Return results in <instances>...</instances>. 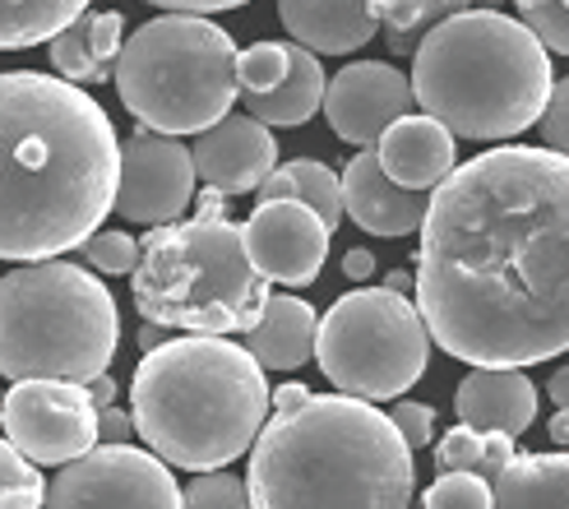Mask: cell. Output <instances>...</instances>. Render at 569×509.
Segmentation results:
<instances>
[{"label": "cell", "mask_w": 569, "mask_h": 509, "mask_svg": "<svg viewBox=\"0 0 569 509\" xmlns=\"http://www.w3.org/2000/svg\"><path fill=\"white\" fill-rule=\"evenodd\" d=\"M0 436L28 463L66 468L102 445V412L89 385L70 380H19L0 399Z\"/></svg>", "instance_id": "cell-10"}, {"label": "cell", "mask_w": 569, "mask_h": 509, "mask_svg": "<svg viewBox=\"0 0 569 509\" xmlns=\"http://www.w3.org/2000/svg\"><path fill=\"white\" fill-rule=\"evenodd\" d=\"M547 431H551V440H556V445H565V449H569V412H565V408H556V417H551V427H547Z\"/></svg>", "instance_id": "cell-44"}, {"label": "cell", "mask_w": 569, "mask_h": 509, "mask_svg": "<svg viewBox=\"0 0 569 509\" xmlns=\"http://www.w3.org/2000/svg\"><path fill=\"white\" fill-rule=\"evenodd\" d=\"M551 51L523 19L463 10L436 23L412 56V93L459 139H515L551 102Z\"/></svg>", "instance_id": "cell-5"}, {"label": "cell", "mask_w": 569, "mask_h": 509, "mask_svg": "<svg viewBox=\"0 0 569 509\" xmlns=\"http://www.w3.org/2000/svg\"><path fill=\"white\" fill-rule=\"evenodd\" d=\"M376 273V255L366 250V246H352L348 255H343V278H352V282H366Z\"/></svg>", "instance_id": "cell-39"}, {"label": "cell", "mask_w": 569, "mask_h": 509, "mask_svg": "<svg viewBox=\"0 0 569 509\" xmlns=\"http://www.w3.org/2000/svg\"><path fill=\"white\" fill-rule=\"evenodd\" d=\"M121 348V310L102 278L70 260L14 265L0 278V376L93 385Z\"/></svg>", "instance_id": "cell-7"}, {"label": "cell", "mask_w": 569, "mask_h": 509, "mask_svg": "<svg viewBox=\"0 0 569 509\" xmlns=\"http://www.w3.org/2000/svg\"><path fill=\"white\" fill-rule=\"evenodd\" d=\"M481 10H496V0H481Z\"/></svg>", "instance_id": "cell-45"}, {"label": "cell", "mask_w": 569, "mask_h": 509, "mask_svg": "<svg viewBox=\"0 0 569 509\" xmlns=\"http://www.w3.org/2000/svg\"><path fill=\"white\" fill-rule=\"evenodd\" d=\"M47 505V482L38 463H28L19 449L0 436V509H42Z\"/></svg>", "instance_id": "cell-29"}, {"label": "cell", "mask_w": 569, "mask_h": 509, "mask_svg": "<svg viewBox=\"0 0 569 509\" xmlns=\"http://www.w3.org/2000/svg\"><path fill=\"white\" fill-rule=\"evenodd\" d=\"M260 194V204H273V200H301L316 209L329 228L338 232V222L348 218V204H343V177L333 172V167L316 162V158H292V162H282L278 172L254 190Z\"/></svg>", "instance_id": "cell-24"}, {"label": "cell", "mask_w": 569, "mask_h": 509, "mask_svg": "<svg viewBox=\"0 0 569 509\" xmlns=\"http://www.w3.org/2000/svg\"><path fill=\"white\" fill-rule=\"evenodd\" d=\"M241 51L209 14H158L121 47L117 93L126 111L158 134H204L232 117L241 98Z\"/></svg>", "instance_id": "cell-8"}, {"label": "cell", "mask_w": 569, "mask_h": 509, "mask_svg": "<svg viewBox=\"0 0 569 509\" xmlns=\"http://www.w3.org/2000/svg\"><path fill=\"white\" fill-rule=\"evenodd\" d=\"M149 6H158L167 14H222V10L250 6V0H149Z\"/></svg>", "instance_id": "cell-36"}, {"label": "cell", "mask_w": 569, "mask_h": 509, "mask_svg": "<svg viewBox=\"0 0 569 509\" xmlns=\"http://www.w3.org/2000/svg\"><path fill=\"white\" fill-rule=\"evenodd\" d=\"M417 93L412 74L385 61H352L329 79L325 93V117L329 130L352 149H376L393 121L412 117Z\"/></svg>", "instance_id": "cell-13"}, {"label": "cell", "mask_w": 569, "mask_h": 509, "mask_svg": "<svg viewBox=\"0 0 569 509\" xmlns=\"http://www.w3.org/2000/svg\"><path fill=\"white\" fill-rule=\"evenodd\" d=\"M186 509H254L250 500V482L237 472H194V482L181 496Z\"/></svg>", "instance_id": "cell-31"}, {"label": "cell", "mask_w": 569, "mask_h": 509, "mask_svg": "<svg viewBox=\"0 0 569 509\" xmlns=\"http://www.w3.org/2000/svg\"><path fill=\"white\" fill-rule=\"evenodd\" d=\"M472 10V0H376V19L389 38L393 56H417L421 38L431 33L436 23Z\"/></svg>", "instance_id": "cell-27"}, {"label": "cell", "mask_w": 569, "mask_h": 509, "mask_svg": "<svg viewBox=\"0 0 569 509\" xmlns=\"http://www.w3.org/2000/svg\"><path fill=\"white\" fill-rule=\"evenodd\" d=\"M172 463L153 449L98 445L51 477L42 509H186Z\"/></svg>", "instance_id": "cell-11"}, {"label": "cell", "mask_w": 569, "mask_h": 509, "mask_svg": "<svg viewBox=\"0 0 569 509\" xmlns=\"http://www.w3.org/2000/svg\"><path fill=\"white\" fill-rule=\"evenodd\" d=\"M121 139L89 89L38 70L0 74V260L38 265L89 246L117 213Z\"/></svg>", "instance_id": "cell-2"}, {"label": "cell", "mask_w": 569, "mask_h": 509, "mask_svg": "<svg viewBox=\"0 0 569 509\" xmlns=\"http://www.w3.org/2000/svg\"><path fill=\"white\" fill-rule=\"evenodd\" d=\"M453 139L459 134H453L449 126H440L436 117H426L421 111V117L393 121L385 130V139L376 144V153H380V167L398 186L431 194L453 177V167H459V149H453Z\"/></svg>", "instance_id": "cell-17"}, {"label": "cell", "mask_w": 569, "mask_h": 509, "mask_svg": "<svg viewBox=\"0 0 569 509\" xmlns=\"http://www.w3.org/2000/svg\"><path fill=\"white\" fill-rule=\"evenodd\" d=\"M278 19L288 38L316 56L361 51L380 33L376 0H278Z\"/></svg>", "instance_id": "cell-19"}, {"label": "cell", "mask_w": 569, "mask_h": 509, "mask_svg": "<svg viewBox=\"0 0 569 509\" xmlns=\"http://www.w3.org/2000/svg\"><path fill=\"white\" fill-rule=\"evenodd\" d=\"M547 393H551V403L569 412V366H560V371L547 380Z\"/></svg>", "instance_id": "cell-41"}, {"label": "cell", "mask_w": 569, "mask_h": 509, "mask_svg": "<svg viewBox=\"0 0 569 509\" xmlns=\"http://www.w3.org/2000/svg\"><path fill=\"white\" fill-rule=\"evenodd\" d=\"M316 393H310L306 385H297V380H288V385H278L273 389V412H297V408H306Z\"/></svg>", "instance_id": "cell-38"}, {"label": "cell", "mask_w": 569, "mask_h": 509, "mask_svg": "<svg viewBox=\"0 0 569 509\" xmlns=\"http://www.w3.org/2000/svg\"><path fill=\"white\" fill-rule=\"evenodd\" d=\"M385 288H389V292H398V297H408V292H417V273L393 269V273H385Z\"/></svg>", "instance_id": "cell-42"}, {"label": "cell", "mask_w": 569, "mask_h": 509, "mask_svg": "<svg viewBox=\"0 0 569 509\" xmlns=\"http://www.w3.org/2000/svg\"><path fill=\"white\" fill-rule=\"evenodd\" d=\"M421 509H496V487L481 472H440L426 487Z\"/></svg>", "instance_id": "cell-30"}, {"label": "cell", "mask_w": 569, "mask_h": 509, "mask_svg": "<svg viewBox=\"0 0 569 509\" xmlns=\"http://www.w3.org/2000/svg\"><path fill=\"white\" fill-rule=\"evenodd\" d=\"M316 343H320L316 306L292 297V292L269 297L260 325L246 333V348L264 371H297V366H306L316 357Z\"/></svg>", "instance_id": "cell-21"}, {"label": "cell", "mask_w": 569, "mask_h": 509, "mask_svg": "<svg viewBox=\"0 0 569 509\" xmlns=\"http://www.w3.org/2000/svg\"><path fill=\"white\" fill-rule=\"evenodd\" d=\"M325 93H329V79H325L320 56L297 42L288 79H282L273 93H264V98H241V102H246L250 117L264 121L269 130H288V126H306L310 117H316V111H325Z\"/></svg>", "instance_id": "cell-22"}, {"label": "cell", "mask_w": 569, "mask_h": 509, "mask_svg": "<svg viewBox=\"0 0 569 509\" xmlns=\"http://www.w3.org/2000/svg\"><path fill=\"white\" fill-rule=\"evenodd\" d=\"M241 232H246V250L254 269L269 282H278V288H306V282H316L329 260V237H333L329 222L301 200L260 204L241 222Z\"/></svg>", "instance_id": "cell-14"}, {"label": "cell", "mask_w": 569, "mask_h": 509, "mask_svg": "<svg viewBox=\"0 0 569 509\" xmlns=\"http://www.w3.org/2000/svg\"><path fill=\"white\" fill-rule=\"evenodd\" d=\"M83 255H89V269L93 273H111V278H121V273H134L139 260H144V246H139L130 232H93L89 246H83Z\"/></svg>", "instance_id": "cell-32"}, {"label": "cell", "mask_w": 569, "mask_h": 509, "mask_svg": "<svg viewBox=\"0 0 569 509\" xmlns=\"http://www.w3.org/2000/svg\"><path fill=\"white\" fill-rule=\"evenodd\" d=\"M453 412L463 427L523 436L537 421V385L509 366H472L453 389Z\"/></svg>", "instance_id": "cell-18"}, {"label": "cell", "mask_w": 569, "mask_h": 509, "mask_svg": "<svg viewBox=\"0 0 569 509\" xmlns=\"http://www.w3.org/2000/svg\"><path fill=\"white\" fill-rule=\"evenodd\" d=\"M121 47H126V14L121 10L79 14L61 38L47 42V61L61 79H70V83L83 89V83L117 79Z\"/></svg>", "instance_id": "cell-20"}, {"label": "cell", "mask_w": 569, "mask_h": 509, "mask_svg": "<svg viewBox=\"0 0 569 509\" xmlns=\"http://www.w3.org/2000/svg\"><path fill=\"white\" fill-rule=\"evenodd\" d=\"M134 431L162 463L218 472L269 427L273 393L264 366L232 338L181 333L144 352L130 380Z\"/></svg>", "instance_id": "cell-4"}, {"label": "cell", "mask_w": 569, "mask_h": 509, "mask_svg": "<svg viewBox=\"0 0 569 509\" xmlns=\"http://www.w3.org/2000/svg\"><path fill=\"white\" fill-rule=\"evenodd\" d=\"M139 246L144 260L130 273V297L144 325L204 338L250 333L260 325L273 292L232 218L167 222Z\"/></svg>", "instance_id": "cell-6"}, {"label": "cell", "mask_w": 569, "mask_h": 509, "mask_svg": "<svg viewBox=\"0 0 569 509\" xmlns=\"http://www.w3.org/2000/svg\"><path fill=\"white\" fill-rule=\"evenodd\" d=\"M431 343L436 338L412 297H398L389 288H357L320 316L316 361L338 393L380 403L403 399L426 376Z\"/></svg>", "instance_id": "cell-9"}, {"label": "cell", "mask_w": 569, "mask_h": 509, "mask_svg": "<svg viewBox=\"0 0 569 509\" xmlns=\"http://www.w3.org/2000/svg\"><path fill=\"white\" fill-rule=\"evenodd\" d=\"M393 427L403 431V440L412 445V449H426L436 440V408L431 403H412V399H398L393 403Z\"/></svg>", "instance_id": "cell-35"}, {"label": "cell", "mask_w": 569, "mask_h": 509, "mask_svg": "<svg viewBox=\"0 0 569 509\" xmlns=\"http://www.w3.org/2000/svg\"><path fill=\"white\" fill-rule=\"evenodd\" d=\"M417 306L468 366L569 352V158L505 144L453 167L421 222Z\"/></svg>", "instance_id": "cell-1"}, {"label": "cell", "mask_w": 569, "mask_h": 509, "mask_svg": "<svg viewBox=\"0 0 569 509\" xmlns=\"http://www.w3.org/2000/svg\"><path fill=\"white\" fill-rule=\"evenodd\" d=\"M537 134H542V149L569 158V74L551 89V102L542 111V121H537Z\"/></svg>", "instance_id": "cell-34"}, {"label": "cell", "mask_w": 569, "mask_h": 509, "mask_svg": "<svg viewBox=\"0 0 569 509\" xmlns=\"http://www.w3.org/2000/svg\"><path fill=\"white\" fill-rule=\"evenodd\" d=\"M515 14L547 42V51L569 56V0H515Z\"/></svg>", "instance_id": "cell-33"}, {"label": "cell", "mask_w": 569, "mask_h": 509, "mask_svg": "<svg viewBox=\"0 0 569 509\" xmlns=\"http://www.w3.org/2000/svg\"><path fill=\"white\" fill-rule=\"evenodd\" d=\"M130 436H139V431H134V412L107 408V412H102V445H130Z\"/></svg>", "instance_id": "cell-37"}, {"label": "cell", "mask_w": 569, "mask_h": 509, "mask_svg": "<svg viewBox=\"0 0 569 509\" xmlns=\"http://www.w3.org/2000/svg\"><path fill=\"white\" fill-rule=\"evenodd\" d=\"M79 14H89V0H0V51L47 47Z\"/></svg>", "instance_id": "cell-25"}, {"label": "cell", "mask_w": 569, "mask_h": 509, "mask_svg": "<svg viewBox=\"0 0 569 509\" xmlns=\"http://www.w3.org/2000/svg\"><path fill=\"white\" fill-rule=\"evenodd\" d=\"M194 149L181 144L177 134H158L139 126L121 144V190H117V213L139 228H167L181 222V213L194 200Z\"/></svg>", "instance_id": "cell-12"}, {"label": "cell", "mask_w": 569, "mask_h": 509, "mask_svg": "<svg viewBox=\"0 0 569 509\" xmlns=\"http://www.w3.org/2000/svg\"><path fill=\"white\" fill-rule=\"evenodd\" d=\"M292 51L297 42H250L237 61V79H241V98H264L273 93L292 70Z\"/></svg>", "instance_id": "cell-28"}, {"label": "cell", "mask_w": 569, "mask_h": 509, "mask_svg": "<svg viewBox=\"0 0 569 509\" xmlns=\"http://www.w3.org/2000/svg\"><path fill=\"white\" fill-rule=\"evenodd\" d=\"M491 487L496 509H569V455H519Z\"/></svg>", "instance_id": "cell-23"}, {"label": "cell", "mask_w": 569, "mask_h": 509, "mask_svg": "<svg viewBox=\"0 0 569 509\" xmlns=\"http://www.w3.org/2000/svg\"><path fill=\"white\" fill-rule=\"evenodd\" d=\"M343 204H348V218L361 232L408 237V232H421L426 209H431V194L398 186L380 167L376 149H357V158L343 167Z\"/></svg>", "instance_id": "cell-16"}, {"label": "cell", "mask_w": 569, "mask_h": 509, "mask_svg": "<svg viewBox=\"0 0 569 509\" xmlns=\"http://www.w3.org/2000/svg\"><path fill=\"white\" fill-rule=\"evenodd\" d=\"M519 436H505V431H477V427H449L436 445V468L440 472H481V477H496L519 459L515 449Z\"/></svg>", "instance_id": "cell-26"}, {"label": "cell", "mask_w": 569, "mask_h": 509, "mask_svg": "<svg viewBox=\"0 0 569 509\" xmlns=\"http://www.w3.org/2000/svg\"><path fill=\"white\" fill-rule=\"evenodd\" d=\"M417 449L393 417L352 393H316L273 412L250 449L254 509H408Z\"/></svg>", "instance_id": "cell-3"}, {"label": "cell", "mask_w": 569, "mask_h": 509, "mask_svg": "<svg viewBox=\"0 0 569 509\" xmlns=\"http://www.w3.org/2000/svg\"><path fill=\"white\" fill-rule=\"evenodd\" d=\"M0 399H6V393H0Z\"/></svg>", "instance_id": "cell-46"}, {"label": "cell", "mask_w": 569, "mask_h": 509, "mask_svg": "<svg viewBox=\"0 0 569 509\" xmlns=\"http://www.w3.org/2000/svg\"><path fill=\"white\" fill-rule=\"evenodd\" d=\"M194 167L199 181L218 194H250L278 172V139L264 121L246 117H222L213 130L194 139Z\"/></svg>", "instance_id": "cell-15"}, {"label": "cell", "mask_w": 569, "mask_h": 509, "mask_svg": "<svg viewBox=\"0 0 569 509\" xmlns=\"http://www.w3.org/2000/svg\"><path fill=\"white\" fill-rule=\"evenodd\" d=\"M167 329L162 325H144V329H139V348H144V352H158L162 343H167V338H162Z\"/></svg>", "instance_id": "cell-43"}, {"label": "cell", "mask_w": 569, "mask_h": 509, "mask_svg": "<svg viewBox=\"0 0 569 509\" xmlns=\"http://www.w3.org/2000/svg\"><path fill=\"white\" fill-rule=\"evenodd\" d=\"M89 393H93V403H98V412H107V408H117V380H111V376H98V380L89 385Z\"/></svg>", "instance_id": "cell-40"}]
</instances>
